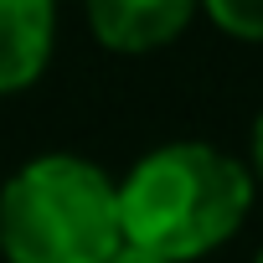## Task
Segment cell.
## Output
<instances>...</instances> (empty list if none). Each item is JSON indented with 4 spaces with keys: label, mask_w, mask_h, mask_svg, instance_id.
<instances>
[{
    "label": "cell",
    "mask_w": 263,
    "mask_h": 263,
    "mask_svg": "<svg viewBox=\"0 0 263 263\" xmlns=\"http://www.w3.org/2000/svg\"><path fill=\"white\" fill-rule=\"evenodd\" d=\"M57 42V0H0V98L26 93Z\"/></svg>",
    "instance_id": "277c9868"
},
{
    "label": "cell",
    "mask_w": 263,
    "mask_h": 263,
    "mask_svg": "<svg viewBox=\"0 0 263 263\" xmlns=\"http://www.w3.org/2000/svg\"><path fill=\"white\" fill-rule=\"evenodd\" d=\"M253 181L263 186V114H258V124H253Z\"/></svg>",
    "instance_id": "52a82bcc"
},
{
    "label": "cell",
    "mask_w": 263,
    "mask_h": 263,
    "mask_svg": "<svg viewBox=\"0 0 263 263\" xmlns=\"http://www.w3.org/2000/svg\"><path fill=\"white\" fill-rule=\"evenodd\" d=\"M83 6H88V31L98 36V47L145 57V52L171 47L191 26L201 0H83Z\"/></svg>",
    "instance_id": "3957f363"
},
{
    "label": "cell",
    "mask_w": 263,
    "mask_h": 263,
    "mask_svg": "<svg viewBox=\"0 0 263 263\" xmlns=\"http://www.w3.org/2000/svg\"><path fill=\"white\" fill-rule=\"evenodd\" d=\"M258 263H263V253H258Z\"/></svg>",
    "instance_id": "ba28073f"
},
{
    "label": "cell",
    "mask_w": 263,
    "mask_h": 263,
    "mask_svg": "<svg viewBox=\"0 0 263 263\" xmlns=\"http://www.w3.org/2000/svg\"><path fill=\"white\" fill-rule=\"evenodd\" d=\"M248 206L253 171L206 140L155 145L119 181L124 242H140L165 263H191L222 248L242 227Z\"/></svg>",
    "instance_id": "6da1fadb"
},
{
    "label": "cell",
    "mask_w": 263,
    "mask_h": 263,
    "mask_svg": "<svg viewBox=\"0 0 263 263\" xmlns=\"http://www.w3.org/2000/svg\"><path fill=\"white\" fill-rule=\"evenodd\" d=\"M201 11L232 42H263V0H201Z\"/></svg>",
    "instance_id": "5b68a950"
},
{
    "label": "cell",
    "mask_w": 263,
    "mask_h": 263,
    "mask_svg": "<svg viewBox=\"0 0 263 263\" xmlns=\"http://www.w3.org/2000/svg\"><path fill=\"white\" fill-rule=\"evenodd\" d=\"M119 242V181L83 155H36L0 186L6 263H108Z\"/></svg>",
    "instance_id": "7a4b0ae2"
},
{
    "label": "cell",
    "mask_w": 263,
    "mask_h": 263,
    "mask_svg": "<svg viewBox=\"0 0 263 263\" xmlns=\"http://www.w3.org/2000/svg\"><path fill=\"white\" fill-rule=\"evenodd\" d=\"M108 263H165V258H160V253H150V248H140V242H119Z\"/></svg>",
    "instance_id": "8992f818"
}]
</instances>
